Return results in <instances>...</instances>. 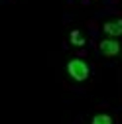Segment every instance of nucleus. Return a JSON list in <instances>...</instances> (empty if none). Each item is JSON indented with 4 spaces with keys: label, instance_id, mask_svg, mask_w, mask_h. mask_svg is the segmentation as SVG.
Masks as SVG:
<instances>
[{
    "label": "nucleus",
    "instance_id": "39448f33",
    "mask_svg": "<svg viewBox=\"0 0 122 124\" xmlns=\"http://www.w3.org/2000/svg\"><path fill=\"white\" fill-rule=\"evenodd\" d=\"M69 39H71L73 45H79V47H83V45H85V36L79 32V30H73L71 36H69Z\"/></svg>",
    "mask_w": 122,
    "mask_h": 124
},
{
    "label": "nucleus",
    "instance_id": "f03ea898",
    "mask_svg": "<svg viewBox=\"0 0 122 124\" xmlns=\"http://www.w3.org/2000/svg\"><path fill=\"white\" fill-rule=\"evenodd\" d=\"M99 51L104 55V57H114L120 53V43L114 39V38H106L102 41H99Z\"/></svg>",
    "mask_w": 122,
    "mask_h": 124
},
{
    "label": "nucleus",
    "instance_id": "20e7f679",
    "mask_svg": "<svg viewBox=\"0 0 122 124\" xmlns=\"http://www.w3.org/2000/svg\"><path fill=\"white\" fill-rule=\"evenodd\" d=\"M91 124H114V120H112V116L110 114H95L93 118H91Z\"/></svg>",
    "mask_w": 122,
    "mask_h": 124
},
{
    "label": "nucleus",
    "instance_id": "7ed1b4c3",
    "mask_svg": "<svg viewBox=\"0 0 122 124\" xmlns=\"http://www.w3.org/2000/svg\"><path fill=\"white\" fill-rule=\"evenodd\" d=\"M102 32L110 38H118L122 36V18L118 20H110V22H104L102 24Z\"/></svg>",
    "mask_w": 122,
    "mask_h": 124
},
{
    "label": "nucleus",
    "instance_id": "f257e3e1",
    "mask_svg": "<svg viewBox=\"0 0 122 124\" xmlns=\"http://www.w3.org/2000/svg\"><path fill=\"white\" fill-rule=\"evenodd\" d=\"M67 73H69V77H71V79H75V81L83 83V81H87V79H89L91 69H89V65L85 63L83 59L73 57V59H69V61H67Z\"/></svg>",
    "mask_w": 122,
    "mask_h": 124
}]
</instances>
